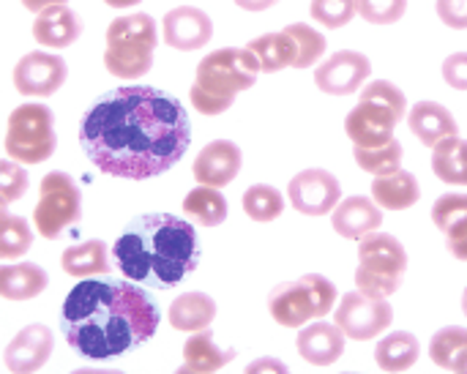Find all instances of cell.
I'll return each mask as SVG.
<instances>
[{
  "label": "cell",
  "mask_w": 467,
  "mask_h": 374,
  "mask_svg": "<svg viewBox=\"0 0 467 374\" xmlns=\"http://www.w3.org/2000/svg\"><path fill=\"white\" fill-rule=\"evenodd\" d=\"M109 8H129V5H137V3H142V0H104Z\"/></svg>",
  "instance_id": "f6af8a7d"
},
{
  "label": "cell",
  "mask_w": 467,
  "mask_h": 374,
  "mask_svg": "<svg viewBox=\"0 0 467 374\" xmlns=\"http://www.w3.org/2000/svg\"><path fill=\"white\" fill-rule=\"evenodd\" d=\"M331 224H334V233L348 238V241H361L364 235L380 230L383 224V213H380V205L369 197H348L342 200L337 208H334V216H331Z\"/></svg>",
  "instance_id": "d6986e66"
},
{
  "label": "cell",
  "mask_w": 467,
  "mask_h": 374,
  "mask_svg": "<svg viewBox=\"0 0 467 374\" xmlns=\"http://www.w3.org/2000/svg\"><path fill=\"white\" fill-rule=\"evenodd\" d=\"M82 216V194L71 175L55 170L41 178L38 203L33 208V224L41 238L52 241Z\"/></svg>",
  "instance_id": "9c48e42d"
},
{
  "label": "cell",
  "mask_w": 467,
  "mask_h": 374,
  "mask_svg": "<svg viewBox=\"0 0 467 374\" xmlns=\"http://www.w3.org/2000/svg\"><path fill=\"white\" fill-rule=\"evenodd\" d=\"M159 306L150 296L118 279H85L60 306V328L68 348L90 361L118 358L148 339L159 328Z\"/></svg>",
  "instance_id": "7a4b0ae2"
},
{
  "label": "cell",
  "mask_w": 467,
  "mask_h": 374,
  "mask_svg": "<svg viewBox=\"0 0 467 374\" xmlns=\"http://www.w3.org/2000/svg\"><path fill=\"white\" fill-rule=\"evenodd\" d=\"M432 172L449 186H467V140L449 137L432 148Z\"/></svg>",
  "instance_id": "4dcf8cb0"
},
{
  "label": "cell",
  "mask_w": 467,
  "mask_h": 374,
  "mask_svg": "<svg viewBox=\"0 0 467 374\" xmlns=\"http://www.w3.org/2000/svg\"><path fill=\"white\" fill-rule=\"evenodd\" d=\"M462 312H465V317H467V287H465V293H462Z\"/></svg>",
  "instance_id": "bcb514c9"
},
{
  "label": "cell",
  "mask_w": 467,
  "mask_h": 374,
  "mask_svg": "<svg viewBox=\"0 0 467 374\" xmlns=\"http://www.w3.org/2000/svg\"><path fill=\"white\" fill-rule=\"evenodd\" d=\"M159 44L156 19L150 14H126L109 22L104 36V66L118 79H140L153 66Z\"/></svg>",
  "instance_id": "5b68a950"
},
{
  "label": "cell",
  "mask_w": 467,
  "mask_h": 374,
  "mask_svg": "<svg viewBox=\"0 0 467 374\" xmlns=\"http://www.w3.org/2000/svg\"><path fill=\"white\" fill-rule=\"evenodd\" d=\"M408 252L389 233H369L358 244L356 287L372 298H391L405 279Z\"/></svg>",
  "instance_id": "52a82bcc"
},
{
  "label": "cell",
  "mask_w": 467,
  "mask_h": 374,
  "mask_svg": "<svg viewBox=\"0 0 467 374\" xmlns=\"http://www.w3.org/2000/svg\"><path fill=\"white\" fill-rule=\"evenodd\" d=\"M408 0H358V14L372 25H394L405 16Z\"/></svg>",
  "instance_id": "f35d334b"
},
{
  "label": "cell",
  "mask_w": 467,
  "mask_h": 374,
  "mask_svg": "<svg viewBox=\"0 0 467 374\" xmlns=\"http://www.w3.org/2000/svg\"><path fill=\"white\" fill-rule=\"evenodd\" d=\"M290 205L304 216H326L342 203V186L328 170L312 167L298 172L287 186Z\"/></svg>",
  "instance_id": "4fadbf2b"
},
{
  "label": "cell",
  "mask_w": 467,
  "mask_h": 374,
  "mask_svg": "<svg viewBox=\"0 0 467 374\" xmlns=\"http://www.w3.org/2000/svg\"><path fill=\"white\" fill-rule=\"evenodd\" d=\"M372 63L364 52L339 49L315 68V85L328 96H350L369 79Z\"/></svg>",
  "instance_id": "5bb4252c"
},
{
  "label": "cell",
  "mask_w": 467,
  "mask_h": 374,
  "mask_svg": "<svg viewBox=\"0 0 467 374\" xmlns=\"http://www.w3.org/2000/svg\"><path fill=\"white\" fill-rule=\"evenodd\" d=\"M285 211V197L268 183H254L244 192V213L252 222H274Z\"/></svg>",
  "instance_id": "836d02e7"
},
{
  "label": "cell",
  "mask_w": 467,
  "mask_h": 374,
  "mask_svg": "<svg viewBox=\"0 0 467 374\" xmlns=\"http://www.w3.org/2000/svg\"><path fill=\"white\" fill-rule=\"evenodd\" d=\"M432 222L443 233L449 252L467 263V194H443L432 205Z\"/></svg>",
  "instance_id": "ffe728a7"
},
{
  "label": "cell",
  "mask_w": 467,
  "mask_h": 374,
  "mask_svg": "<svg viewBox=\"0 0 467 374\" xmlns=\"http://www.w3.org/2000/svg\"><path fill=\"white\" fill-rule=\"evenodd\" d=\"M298 356L312 367H331L345 353V331L337 323L315 320L312 326L298 328L296 339Z\"/></svg>",
  "instance_id": "ac0fdd59"
},
{
  "label": "cell",
  "mask_w": 467,
  "mask_h": 374,
  "mask_svg": "<svg viewBox=\"0 0 467 374\" xmlns=\"http://www.w3.org/2000/svg\"><path fill=\"white\" fill-rule=\"evenodd\" d=\"M63 3H68V0H22V5H25L27 11H33V14H41L44 8L63 5Z\"/></svg>",
  "instance_id": "ee69618b"
},
{
  "label": "cell",
  "mask_w": 467,
  "mask_h": 374,
  "mask_svg": "<svg viewBox=\"0 0 467 374\" xmlns=\"http://www.w3.org/2000/svg\"><path fill=\"white\" fill-rule=\"evenodd\" d=\"M290 33L296 36L298 47H301V60H298V68H309L315 63H320V57L326 55V36L312 27V25H304V22H296V25H287Z\"/></svg>",
  "instance_id": "8d00e7d4"
},
{
  "label": "cell",
  "mask_w": 467,
  "mask_h": 374,
  "mask_svg": "<svg viewBox=\"0 0 467 374\" xmlns=\"http://www.w3.org/2000/svg\"><path fill=\"white\" fill-rule=\"evenodd\" d=\"M438 16L454 30H467V0H438Z\"/></svg>",
  "instance_id": "60d3db41"
},
{
  "label": "cell",
  "mask_w": 467,
  "mask_h": 374,
  "mask_svg": "<svg viewBox=\"0 0 467 374\" xmlns=\"http://www.w3.org/2000/svg\"><path fill=\"white\" fill-rule=\"evenodd\" d=\"M27 186H30V178L25 172V164L5 156L0 164V194H3L0 203H3V208H8L14 200H22Z\"/></svg>",
  "instance_id": "74e56055"
},
{
  "label": "cell",
  "mask_w": 467,
  "mask_h": 374,
  "mask_svg": "<svg viewBox=\"0 0 467 374\" xmlns=\"http://www.w3.org/2000/svg\"><path fill=\"white\" fill-rule=\"evenodd\" d=\"M246 372H287V364L285 361H276V358H257L246 367Z\"/></svg>",
  "instance_id": "b9f144b4"
},
{
  "label": "cell",
  "mask_w": 467,
  "mask_h": 374,
  "mask_svg": "<svg viewBox=\"0 0 467 374\" xmlns=\"http://www.w3.org/2000/svg\"><path fill=\"white\" fill-rule=\"evenodd\" d=\"M246 49L257 57L263 74H276L282 68H298V60H301V47H298L296 36L290 33V27H282L276 33H263V36L252 38Z\"/></svg>",
  "instance_id": "44dd1931"
},
{
  "label": "cell",
  "mask_w": 467,
  "mask_h": 374,
  "mask_svg": "<svg viewBox=\"0 0 467 374\" xmlns=\"http://www.w3.org/2000/svg\"><path fill=\"white\" fill-rule=\"evenodd\" d=\"M183 213L200 227H219L227 219V200L216 186H197L183 200Z\"/></svg>",
  "instance_id": "1f68e13d"
},
{
  "label": "cell",
  "mask_w": 467,
  "mask_h": 374,
  "mask_svg": "<svg viewBox=\"0 0 467 374\" xmlns=\"http://www.w3.org/2000/svg\"><path fill=\"white\" fill-rule=\"evenodd\" d=\"M353 156H356V164L369 172V175H389V172H397L402 170V142L394 137L391 142L380 145V148H353Z\"/></svg>",
  "instance_id": "d6a6232c"
},
{
  "label": "cell",
  "mask_w": 467,
  "mask_h": 374,
  "mask_svg": "<svg viewBox=\"0 0 467 374\" xmlns=\"http://www.w3.org/2000/svg\"><path fill=\"white\" fill-rule=\"evenodd\" d=\"M421 356V345L408 331H394L375 348V361L383 372H408L416 367Z\"/></svg>",
  "instance_id": "f1b7e54d"
},
{
  "label": "cell",
  "mask_w": 467,
  "mask_h": 374,
  "mask_svg": "<svg viewBox=\"0 0 467 374\" xmlns=\"http://www.w3.org/2000/svg\"><path fill=\"white\" fill-rule=\"evenodd\" d=\"M334 323L345 331L353 342H369L391 328L394 309L389 306V298H372L361 290L342 296L339 306L334 309Z\"/></svg>",
  "instance_id": "30bf717a"
},
{
  "label": "cell",
  "mask_w": 467,
  "mask_h": 374,
  "mask_svg": "<svg viewBox=\"0 0 467 374\" xmlns=\"http://www.w3.org/2000/svg\"><path fill=\"white\" fill-rule=\"evenodd\" d=\"M57 137H55V118L52 109L41 101L19 104L5 123V140L3 151L8 159L19 164H41L55 153Z\"/></svg>",
  "instance_id": "ba28073f"
},
{
  "label": "cell",
  "mask_w": 467,
  "mask_h": 374,
  "mask_svg": "<svg viewBox=\"0 0 467 374\" xmlns=\"http://www.w3.org/2000/svg\"><path fill=\"white\" fill-rule=\"evenodd\" d=\"M372 200L386 211H408L421 200V186L413 172L397 170L372 181Z\"/></svg>",
  "instance_id": "d4e9b609"
},
{
  "label": "cell",
  "mask_w": 467,
  "mask_h": 374,
  "mask_svg": "<svg viewBox=\"0 0 467 374\" xmlns=\"http://www.w3.org/2000/svg\"><path fill=\"white\" fill-rule=\"evenodd\" d=\"M408 126L419 137V142L427 145V148H435L443 140L457 137V131H460L454 115L443 104H438V101H419V104H413V109H408Z\"/></svg>",
  "instance_id": "603a6c76"
},
{
  "label": "cell",
  "mask_w": 467,
  "mask_h": 374,
  "mask_svg": "<svg viewBox=\"0 0 467 374\" xmlns=\"http://www.w3.org/2000/svg\"><path fill=\"white\" fill-rule=\"evenodd\" d=\"M233 358H235V350L233 348H219L216 339L211 337V331L205 328V331H197V334H192L186 339V345H183V361H181V369L178 372H219Z\"/></svg>",
  "instance_id": "cb8c5ba5"
},
{
  "label": "cell",
  "mask_w": 467,
  "mask_h": 374,
  "mask_svg": "<svg viewBox=\"0 0 467 374\" xmlns=\"http://www.w3.org/2000/svg\"><path fill=\"white\" fill-rule=\"evenodd\" d=\"M443 79L454 90H467V52H454L443 60Z\"/></svg>",
  "instance_id": "ab89813d"
},
{
  "label": "cell",
  "mask_w": 467,
  "mask_h": 374,
  "mask_svg": "<svg viewBox=\"0 0 467 374\" xmlns=\"http://www.w3.org/2000/svg\"><path fill=\"white\" fill-rule=\"evenodd\" d=\"M312 19L328 30L345 27L358 14V0H312Z\"/></svg>",
  "instance_id": "d590c367"
},
{
  "label": "cell",
  "mask_w": 467,
  "mask_h": 374,
  "mask_svg": "<svg viewBox=\"0 0 467 374\" xmlns=\"http://www.w3.org/2000/svg\"><path fill=\"white\" fill-rule=\"evenodd\" d=\"M216 320V301L208 293H183L170 306V326L183 334H197L211 328Z\"/></svg>",
  "instance_id": "4316f807"
},
{
  "label": "cell",
  "mask_w": 467,
  "mask_h": 374,
  "mask_svg": "<svg viewBox=\"0 0 467 374\" xmlns=\"http://www.w3.org/2000/svg\"><path fill=\"white\" fill-rule=\"evenodd\" d=\"M192 142L183 104L150 85H126L99 96L79 123V145L101 172L148 181L172 170Z\"/></svg>",
  "instance_id": "6da1fadb"
},
{
  "label": "cell",
  "mask_w": 467,
  "mask_h": 374,
  "mask_svg": "<svg viewBox=\"0 0 467 374\" xmlns=\"http://www.w3.org/2000/svg\"><path fill=\"white\" fill-rule=\"evenodd\" d=\"M55 348V337L47 326H27L22 328L3 350V367L14 374L38 372Z\"/></svg>",
  "instance_id": "2e32d148"
},
{
  "label": "cell",
  "mask_w": 467,
  "mask_h": 374,
  "mask_svg": "<svg viewBox=\"0 0 467 374\" xmlns=\"http://www.w3.org/2000/svg\"><path fill=\"white\" fill-rule=\"evenodd\" d=\"M260 74V63L249 49L222 47L208 52L192 82V104L200 115H222L233 107L235 96L249 90Z\"/></svg>",
  "instance_id": "277c9868"
},
{
  "label": "cell",
  "mask_w": 467,
  "mask_h": 374,
  "mask_svg": "<svg viewBox=\"0 0 467 374\" xmlns=\"http://www.w3.org/2000/svg\"><path fill=\"white\" fill-rule=\"evenodd\" d=\"M30 244H33L30 224L22 216L3 211V216H0V257L3 260H19L22 255H27Z\"/></svg>",
  "instance_id": "e575fe53"
},
{
  "label": "cell",
  "mask_w": 467,
  "mask_h": 374,
  "mask_svg": "<svg viewBox=\"0 0 467 374\" xmlns=\"http://www.w3.org/2000/svg\"><path fill=\"white\" fill-rule=\"evenodd\" d=\"M79 33H82V22L68 8V3L44 8L33 19V38L41 47H49V49H66V47H71L79 38Z\"/></svg>",
  "instance_id": "7402d4cb"
},
{
  "label": "cell",
  "mask_w": 467,
  "mask_h": 374,
  "mask_svg": "<svg viewBox=\"0 0 467 374\" xmlns=\"http://www.w3.org/2000/svg\"><path fill=\"white\" fill-rule=\"evenodd\" d=\"M430 358L435 367L449 372H467V328H441L430 342Z\"/></svg>",
  "instance_id": "f546056e"
},
{
  "label": "cell",
  "mask_w": 467,
  "mask_h": 374,
  "mask_svg": "<svg viewBox=\"0 0 467 374\" xmlns=\"http://www.w3.org/2000/svg\"><path fill=\"white\" fill-rule=\"evenodd\" d=\"M279 0H235V5L238 8H244V11H268V8H274Z\"/></svg>",
  "instance_id": "7bdbcfd3"
},
{
  "label": "cell",
  "mask_w": 467,
  "mask_h": 374,
  "mask_svg": "<svg viewBox=\"0 0 467 374\" xmlns=\"http://www.w3.org/2000/svg\"><path fill=\"white\" fill-rule=\"evenodd\" d=\"M66 79H68V66L60 55L52 52H41V49L27 52L14 66V88L30 99H47L57 93Z\"/></svg>",
  "instance_id": "7c38bea8"
},
{
  "label": "cell",
  "mask_w": 467,
  "mask_h": 374,
  "mask_svg": "<svg viewBox=\"0 0 467 374\" xmlns=\"http://www.w3.org/2000/svg\"><path fill=\"white\" fill-rule=\"evenodd\" d=\"M400 120L402 115L394 107L361 96L345 118V131L353 148H380L394 140V129Z\"/></svg>",
  "instance_id": "8fae6325"
},
{
  "label": "cell",
  "mask_w": 467,
  "mask_h": 374,
  "mask_svg": "<svg viewBox=\"0 0 467 374\" xmlns=\"http://www.w3.org/2000/svg\"><path fill=\"white\" fill-rule=\"evenodd\" d=\"M161 33H164V44H170L172 49L194 52V49H202L205 44H211L213 22H211V16L202 8L178 5V8L164 14Z\"/></svg>",
  "instance_id": "9a60e30c"
},
{
  "label": "cell",
  "mask_w": 467,
  "mask_h": 374,
  "mask_svg": "<svg viewBox=\"0 0 467 374\" xmlns=\"http://www.w3.org/2000/svg\"><path fill=\"white\" fill-rule=\"evenodd\" d=\"M112 263L129 282L170 290L200 265L194 222L172 213L137 216L112 244Z\"/></svg>",
  "instance_id": "3957f363"
},
{
  "label": "cell",
  "mask_w": 467,
  "mask_h": 374,
  "mask_svg": "<svg viewBox=\"0 0 467 374\" xmlns=\"http://www.w3.org/2000/svg\"><path fill=\"white\" fill-rule=\"evenodd\" d=\"M47 285H49V276L41 265L8 263L0 268V296L5 301H30L41 296Z\"/></svg>",
  "instance_id": "484cf974"
},
{
  "label": "cell",
  "mask_w": 467,
  "mask_h": 374,
  "mask_svg": "<svg viewBox=\"0 0 467 374\" xmlns=\"http://www.w3.org/2000/svg\"><path fill=\"white\" fill-rule=\"evenodd\" d=\"M337 309V285L320 274L282 282L268 293V312L282 328H304Z\"/></svg>",
  "instance_id": "8992f818"
},
{
  "label": "cell",
  "mask_w": 467,
  "mask_h": 374,
  "mask_svg": "<svg viewBox=\"0 0 467 374\" xmlns=\"http://www.w3.org/2000/svg\"><path fill=\"white\" fill-rule=\"evenodd\" d=\"M60 268L71 279H90V276H107L109 274V255L107 244L99 238H90L85 244L68 246L60 255Z\"/></svg>",
  "instance_id": "83f0119b"
},
{
  "label": "cell",
  "mask_w": 467,
  "mask_h": 374,
  "mask_svg": "<svg viewBox=\"0 0 467 374\" xmlns=\"http://www.w3.org/2000/svg\"><path fill=\"white\" fill-rule=\"evenodd\" d=\"M241 164H244V153L233 140H213L197 153L192 164V175L202 186L224 189L227 183L235 181V175L241 172Z\"/></svg>",
  "instance_id": "e0dca14e"
}]
</instances>
